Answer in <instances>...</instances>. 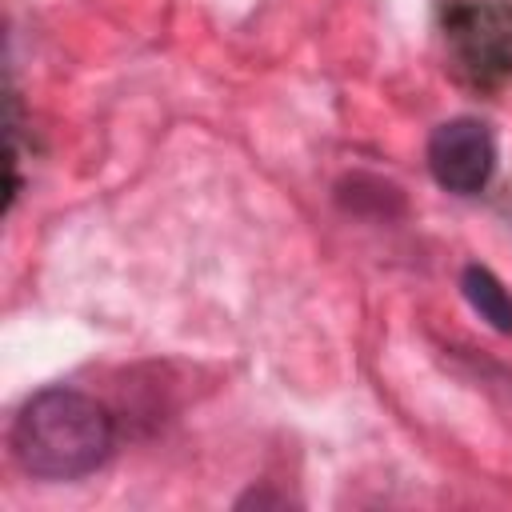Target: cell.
<instances>
[{
	"mask_svg": "<svg viewBox=\"0 0 512 512\" xmlns=\"http://www.w3.org/2000/svg\"><path fill=\"white\" fill-rule=\"evenodd\" d=\"M8 452L36 480H80L108 460L112 420L76 388H44L12 416Z\"/></svg>",
	"mask_w": 512,
	"mask_h": 512,
	"instance_id": "obj_1",
	"label": "cell"
},
{
	"mask_svg": "<svg viewBox=\"0 0 512 512\" xmlns=\"http://www.w3.org/2000/svg\"><path fill=\"white\" fill-rule=\"evenodd\" d=\"M496 140L492 128L476 116H452L428 136V172L444 192L472 196L492 180Z\"/></svg>",
	"mask_w": 512,
	"mask_h": 512,
	"instance_id": "obj_2",
	"label": "cell"
},
{
	"mask_svg": "<svg viewBox=\"0 0 512 512\" xmlns=\"http://www.w3.org/2000/svg\"><path fill=\"white\" fill-rule=\"evenodd\" d=\"M460 292L468 300V308L496 332H512V292L500 284L496 272L480 268V264H468L460 272Z\"/></svg>",
	"mask_w": 512,
	"mask_h": 512,
	"instance_id": "obj_3",
	"label": "cell"
}]
</instances>
